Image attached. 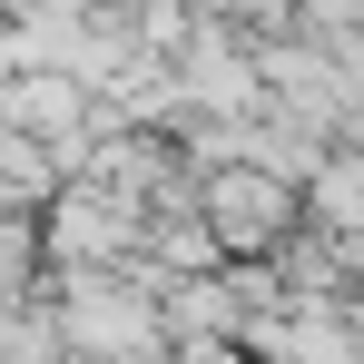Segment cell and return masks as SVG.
<instances>
[{"instance_id":"6da1fadb","label":"cell","mask_w":364,"mask_h":364,"mask_svg":"<svg viewBox=\"0 0 364 364\" xmlns=\"http://www.w3.org/2000/svg\"><path fill=\"white\" fill-rule=\"evenodd\" d=\"M197 197H207L227 256H276L296 227H315V217H305V187L286 178V168H266V158H227V168H207Z\"/></svg>"}]
</instances>
